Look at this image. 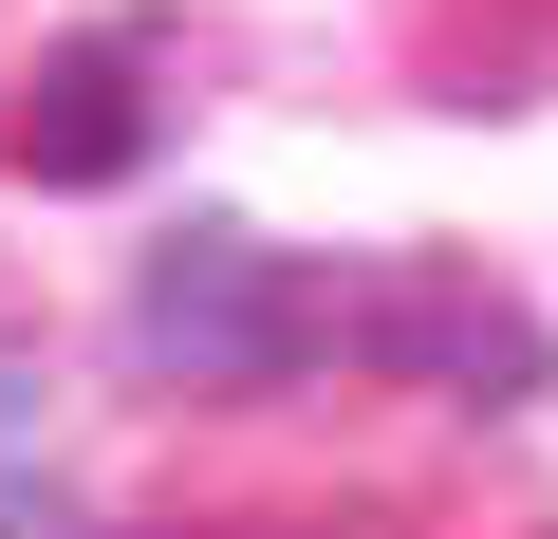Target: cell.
<instances>
[{
  "mask_svg": "<svg viewBox=\"0 0 558 539\" xmlns=\"http://www.w3.org/2000/svg\"><path fill=\"white\" fill-rule=\"evenodd\" d=\"M112 335H131V372L149 391H299L317 354H336V280H299L260 223H168L149 260H131V298H112Z\"/></svg>",
  "mask_w": 558,
  "mask_h": 539,
  "instance_id": "cell-1",
  "label": "cell"
},
{
  "mask_svg": "<svg viewBox=\"0 0 558 539\" xmlns=\"http://www.w3.org/2000/svg\"><path fill=\"white\" fill-rule=\"evenodd\" d=\"M336 354L391 372V391H447V409H539L558 391L539 298L484 280V260H373V280H336Z\"/></svg>",
  "mask_w": 558,
  "mask_h": 539,
  "instance_id": "cell-2",
  "label": "cell"
},
{
  "mask_svg": "<svg viewBox=\"0 0 558 539\" xmlns=\"http://www.w3.org/2000/svg\"><path fill=\"white\" fill-rule=\"evenodd\" d=\"M168 38L149 20H94V38H38V75L0 94V168L20 186H131L149 168V131H168Z\"/></svg>",
  "mask_w": 558,
  "mask_h": 539,
  "instance_id": "cell-3",
  "label": "cell"
},
{
  "mask_svg": "<svg viewBox=\"0 0 558 539\" xmlns=\"http://www.w3.org/2000/svg\"><path fill=\"white\" fill-rule=\"evenodd\" d=\"M20 483H38V372L0 354V502H20Z\"/></svg>",
  "mask_w": 558,
  "mask_h": 539,
  "instance_id": "cell-4",
  "label": "cell"
}]
</instances>
